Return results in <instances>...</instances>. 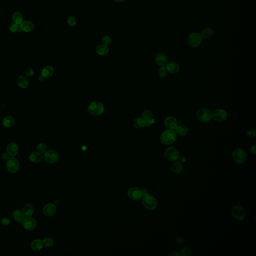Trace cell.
Instances as JSON below:
<instances>
[{"mask_svg":"<svg viewBox=\"0 0 256 256\" xmlns=\"http://www.w3.org/2000/svg\"><path fill=\"white\" fill-rule=\"evenodd\" d=\"M177 134L174 130H168L164 131L160 136V140L165 145H171L176 141Z\"/></svg>","mask_w":256,"mask_h":256,"instance_id":"cell-1","label":"cell"},{"mask_svg":"<svg viewBox=\"0 0 256 256\" xmlns=\"http://www.w3.org/2000/svg\"><path fill=\"white\" fill-rule=\"evenodd\" d=\"M142 202L146 209L153 210L155 209L157 206V200L150 194H143L142 196Z\"/></svg>","mask_w":256,"mask_h":256,"instance_id":"cell-2","label":"cell"},{"mask_svg":"<svg viewBox=\"0 0 256 256\" xmlns=\"http://www.w3.org/2000/svg\"><path fill=\"white\" fill-rule=\"evenodd\" d=\"M88 110L89 112L92 115L99 116L104 112V107L100 102H93L89 105Z\"/></svg>","mask_w":256,"mask_h":256,"instance_id":"cell-3","label":"cell"},{"mask_svg":"<svg viewBox=\"0 0 256 256\" xmlns=\"http://www.w3.org/2000/svg\"><path fill=\"white\" fill-rule=\"evenodd\" d=\"M197 117L201 122L208 123L212 119V113L208 109H200L197 112Z\"/></svg>","mask_w":256,"mask_h":256,"instance_id":"cell-4","label":"cell"},{"mask_svg":"<svg viewBox=\"0 0 256 256\" xmlns=\"http://www.w3.org/2000/svg\"><path fill=\"white\" fill-rule=\"evenodd\" d=\"M232 158L234 161L236 163L239 164L244 163L247 159L246 153L244 150L238 148L234 151L232 154Z\"/></svg>","mask_w":256,"mask_h":256,"instance_id":"cell-5","label":"cell"},{"mask_svg":"<svg viewBox=\"0 0 256 256\" xmlns=\"http://www.w3.org/2000/svg\"><path fill=\"white\" fill-rule=\"evenodd\" d=\"M202 41V37L201 34L198 33H193L189 35L188 42L189 45L193 48L198 47L200 46Z\"/></svg>","mask_w":256,"mask_h":256,"instance_id":"cell-6","label":"cell"},{"mask_svg":"<svg viewBox=\"0 0 256 256\" xmlns=\"http://www.w3.org/2000/svg\"><path fill=\"white\" fill-rule=\"evenodd\" d=\"M165 156L170 161L174 162L178 160L180 157V153L176 148L169 147L165 151Z\"/></svg>","mask_w":256,"mask_h":256,"instance_id":"cell-7","label":"cell"},{"mask_svg":"<svg viewBox=\"0 0 256 256\" xmlns=\"http://www.w3.org/2000/svg\"><path fill=\"white\" fill-rule=\"evenodd\" d=\"M227 117V112L222 109H217L212 113V119L217 122H224Z\"/></svg>","mask_w":256,"mask_h":256,"instance_id":"cell-8","label":"cell"},{"mask_svg":"<svg viewBox=\"0 0 256 256\" xmlns=\"http://www.w3.org/2000/svg\"><path fill=\"white\" fill-rule=\"evenodd\" d=\"M44 158L46 162L49 164L55 163L58 161L59 155L58 152L53 150H50L44 153Z\"/></svg>","mask_w":256,"mask_h":256,"instance_id":"cell-9","label":"cell"},{"mask_svg":"<svg viewBox=\"0 0 256 256\" xmlns=\"http://www.w3.org/2000/svg\"><path fill=\"white\" fill-rule=\"evenodd\" d=\"M7 168L11 173L14 174L17 173L19 168V163L17 159L11 157L7 161Z\"/></svg>","mask_w":256,"mask_h":256,"instance_id":"cell-10","label":"cell"},{"mask_svg":"<svg viewBox=\"0 0 256 256\" xmlns=\"http://www.w3.org/2000/svg\"><path fill=\"white\" fill-rule=\"evenodd\" d=\"M232 215L238 221H242L245 217L246 213L245 209L240 206H235L232 210Z\"/></svg>","mask_w":256,"mask_h":256,"instance_id":"cell-11","label":"cell"},{"mask_svg":"<svg viewBox=\"0 0 256 256\" xmlns=\"http://www.w3.org/2000/svg\"><path fill=\"white\" fill-rule=\"evenodd\" d=\"M128 195L132 200L138 201L142 198L143 195V192L138 188H131L128 192Z\"/></svg>","mask_w":256,"mask_h":256,"instance_id":"cell-12","label":"cell"},{"mask_svg":"<svg viewBox=\"0 0 256 256\" xmlns=\"http://www.w3.org/2000/svg\"><path fill=\"white\" fill-rule=\"evenodd\" d=\"M23 227L28 231L33 230L37 226V222L36 220L31 217H27L23 221Z\"/></svg>","mask_w":256,"mask_h":256,"instance_id":"cell-13","label":"cell"},{"mask_svg":"<svg viewBox=\"0 0 256 256\" xmlns=\"http://www.w3.org/2000/svg\"><path fill=\"white\" fill-rule=\"evenodd\" d=\"M164 124L166 127L168 129L174 130L178 126V121L174 117L170 116L166 118Z\"/></svg>","mask_w":256,"mask_h":256,"instance_id":"cell-14","label":"cell"},{"mask_svg":"<svg viewBox=\"0 0 256 256\" xmlns=\"http://www.w3.org/2000/svg\"><path fill=\"white\" fill-rule=\"evenodd\" d=\"M155 61L160 66H165L168 63V59L166 55L163 53H159L156 55Z\"/></svg>","mask_w":256,"mask_h":256,"instance_id":"cell-15","label":"cell"},{"mask_svg":"<svg viewBox=\"0 0 256 256\" xmlns=\"http://www.w3.org/2000/svg\"><path fill=\"white\" fill-rule=\"evenodd\" d=\"M57 209L55 205L52 203L46 204L43 208V213L47 217H52L55 215Z\"/></svg>","mask_w":256,"mask_h":256,"instance_id":"cell-16","label":"cell"},{"mask_svg":"<svg viewBox=\"0 0 256 256\" xmlns=\"http://www.w3.org/2000/svg\"><path fill=\"white\" fill-rule=\"evenodd\" d=\"M7 152L10 156L14 157L18 153L19 147L18 145L15 143L9 144L7 147Z\"/></svg>","mask_w":256,"mask_h":256,"instance_id":"cell-17","label":"cell"},{"mask_svg":"<svg viewBox=\"0 0 256 256\" xmlns=\"http://www.w3.org/2000/svg\"><path fill=\"white\" fill-rule=\"evenodd\" d=\"M166 68L168 72L173 74L178 73L180 70L179 65L175 62H170L167 63Z\"/></svg>","mask_w":256,"mask_h":256,"instance_id":"cell-18","label":"cell"},{"mask_svg":"<svg viewBox=\"0 0 256 256\" xmlns=\"http://www.w3.org/2000/svg\"><path fill=\"white\" fill-rule=\"evenodd\" d=\"M20 30L25 32L32 31L34 29V26L32 22L29 21H23L20 25Z\"/></svg>","mask_w":256,"mask_h":256,"instance_id":"cell-19","label":"cell"},{"mask_svg":"<svg viewBox=\"0 0 256 256\" xmlns=\"http://www.w3.org/2000/svg\"><path fill=\"white\" fill-rule=\"evenodd\" d=\"M54 73V69L52 66H47L45 67L41 72V75L45 78H49L52 77Z\"/></svg>","mask_w":256,"mask_h":256,"instance_id":"cell-20","label":"cell"},{"mask_svg":"<svg viewBox=\"0 0 256 256\" xmlns=\"http://www.w3.org/2000/svg\"><path fill=\"white\" fill-rule=\"evenodd\" d=\"M29 159L31 162L37 163L40 162L42 160L43 156L38 152H34L30 154Z\"/></svg>","mask_w":256,"mask_h":256,"instance_id":"cell-21","label":"cell"},{"mask_svg":"<svg viewBox=\"0 0 256 256\" xmlns=\"http://www.w3.org/2000/svg\"><path fill=\"white\" fill-rule=\"evenodd\" d=\"M175 130L176 133L177 135H178L179 136H181V137L186 136L189 132V130L187 127L184 125H180L179 126H177Z\"/></svg>","mask_w":256,"mask_h":256,"instance_id":"cell-22","label":"cell"},{"mask_svg":"<svg viewBox=\"0 0 256 256\" xmlns=\"http://www.w3.org/2000/svg\"><path fill=\"white\" fill-rule=\"evenodd\" d=\"M34 208L32 205L26 204L23 207V212L24 216L26 217H31L34 213Z\"/></svg>","mask_w":256,"mask_h":256,"instance_id":"cell-23","label":"cell"},{"mask_svg":"<svg viewBox=\"0 0 256 256\" xmlns=\"http://www.w3.org/2000/svg\"><path fill=\"white\" fill-rule=\"evenodd\" d=\"M18 85L22 89L26 88L29 84V80L28 79L27 77L23 75L19 77L18 79Z\"/></svg>","mask_w":256,"mask_h":256,"instance_id":"cell-24","label":"cell"},{"mask_svg":"<svg viewBox=\"0 0 256 256\" xmlns=\"http://www.w3.org/2000/svg\"><path fill=\"white\" fill-rule=\"evenodd\" d=\"M108 47L104 45H100L96 48V52L100 56H105L109 53Z\"/></svg>","mask_w":256,"mask_h":256,"instance_id":"cell-25","label":"cell"},{"mask_svg":"<svg viewBox=\"0 0 256 256\" xmlns=\"http://www.w3.org/2000/svg\"><path fill=\"white\" fill-rule=\"evenodd\" d=\"M12 216L14 219L18 222H23V220L24 219V214L21 211L18 210L14 211L13 212Z\"/></svg>","mask_w":256,"mask_h":256,"instance_id":"cell-26","label":"cell"},{"mask_svg":"<svg viewBox=\"0 0 256 256\" xmlns=\"http://www.w3.org/2000/svg\"><path fill=\"white\" fill-rule=\"evenodd\" d=\"M214 34V31L210 28H206L202 31L201 35L203 38L208 39L213 36Z\"/></svg>","mask_w":256,"mask_h":256,"instance_id":"cell-27","label":"cell"},{"mask_svg":"<svg viewBox=\"0 0 256 256\" xmlns=\"http://www.w3.org/2000/svg\"><path fill=\"white\" fill-rule=\"evenodd\" d=\"M43 247V242L40 239L35 240L31 244V248L36 251H39L41 250Z\"/></svg>","mask_w":256,"mask_h":256,"instance_id":"cell-28","label":"cell"},{"mask_svg":"<svg viewBox=\"0 0 256 256\" xmlns=\"http://www.w3.org/2000/svg\"><path fill=\"white\" fill-rule=\"evenodd\" d=\"M14 123L15 120L12 116H7L3 120V125L6 128H10L14 125Z\"/></svg>","mask_w":256,"mask_h":256,"instance_id":"cell-29","label":"cell"},{"mask_svg":"<svg viewBox=\"0 0 256 256\" xmlns=\"http://www.w3.org/2000/svg\"><path fill=\"white\" fill-rule=\"evenodd\" d=\"M12 19L14 23L20 25L23 21V15L19 12H15L13 15Z\"/></svg>","mask_w":256,"mask_h":256,"instance_id":"cell-30","label":"cell"},{"mask_svg":"<svg viewBox=\"0 0 256 256\" xmlns=\"http://www.w3.org/2000/svg\"><path fill=\"white\" fill-rule=\"evenodd\" d=\"M183 170V166L179 162H176L173 164L172 170L175 174H179Z\"/></svg>","mask_w":256,"mask_h":256,"instance_id":"cell-31","label":"cell"},{"mask_svg":"<svg viewBox=\"0 0 256 256\" xmlns=\"http://www.w3.org/2000/svg\"><path fill=\"white\" fill-rule=\"evenodd\" d=\"M133 125L135 128L137 129H141L145 127V121L144 120L143 118H136L134 121Z\"/></svg>","mask_w":256,"mask_h":256,"instance_id":"cell-32","label":"cell"},{"mask_svg":"<svg viewBox=\"0 0 256 256\" xmlns=\"http://www.w3.org/2000/svg\"><path fill=\"white\" fill-rule=\"evenodd\" d=\"M168 70L167 69L166 67L165 66H161L159 69L158 75L160 78H165L168 75Z\"/></svg>","mask_w":256,"mask_h":256,"instance_id":"cell-33","label":"cell"},{"mask_svg":"<svg viewBox=\"0 0 256 256\" xmlns=\"http://www.w3.org/2000/svg\"><path fill=\"white\" fill-rule=\"evenodd\" d=\"M152 118L153 113L150 110H145V111H144L143 113L142 114V118L145 121L151 119Z\"/></svg>","mask_w":256,"mask_h":256,"instance_id":"cell-34","label":"cell"},{"mask_svg":"<svg viewBox=\"0 0 256 256\" xmlns=\"http://www.w3.org/2000/svg\"><path fill=\"white\" fill-rule=\"evenodd\" d=\"M42 242H43V245H44L48 248L52 247L54 244L53 240L50 238H45Z\"/></svg>","mask_w":256,"mask_h":256,"instance_id":"cell-35","label":"cell"},{"mask_svg":"<svg viewBox=\"0 0 256 256\" xmlns=\"http://www.w3.org/2000/svg\"><path fill=\"white\" fill-rule=\"evenodd\" d=\"M37 149L38 152L40 153L41 154H43L46 152L47 150V146L45 144L40 143L37 145Z\"/></svg>","mask_w":256,"mask_h":256,"instance_id":"cell-36","label":"cell"},{"mask_svg":"<svg viewBox=\"0 0 256 256\" xmlns=\"http://www.w3.org/2000/svg\"><path fill=\"white\" fill-rule=\"evenodd\" d=\"M10 30L13 33H15L20 30V25L13 23L10 26Z\"/></svg>","mask_w":256,"mask_h":256,"instance_id":"cell-37","label":"cell"},{"mask_svg":"<svg viewBox=\"0 0 256 256\" xmlns=\"http://www.w3.org/2000/svg\"><path fill=\"white\" fill-rule=\"evenodd\" d=\"M181 252V255L183 256H191V253H192L191 249L189 248L188 247H185V248L182 249Z\"/></svg>","mask_w":256,"mask_h":256,"instance_id":"cell-38","label":"cell"},{"mask_svg":"<svg viewBox=\"0 0 256 256\" xmlns=\"http://www.w3.org/2000/svg\"><path fill=\"white\" fill-rule=\"evenodd\" d=\"M102 42L103 44L104 45L109 46L111 44V38L109 36H105L102 39Z\"/></svg>","mask_w":256,"mask_h":256,"instance_id":"cell-39","label":"cell"},{"mask_svg":"<svg viewBox=\"0 0 256 256\" xmlns=\"http://www.w3.org/2000/svg\"><path fill=\"white\" fill-rule=\"evenodd\" d=\"M67 22L69 26H71V27H74L76 25V19L75 17H73V16H69L68 18Z\"/></svg>","mask_w":256,"mask_h":256,"instance_id":"cell-40","label":"cell"},{"mask_svg":"<svg viewBox=\"0 0 256 256\" xmlns=\"http://www.w3.org/2000/svg\"><path fill=\"white\" fill-rule=\"evenodd\" d=\"M256 131L255 130H252L250 131H247L246 132V135L247 137L250 138L254 137L255 136H256Z\"/></svg>","mask_w":256,"mask_h":256,"instance_id":"cell-41","label":"cell"},{"mask_svg":"<svg viewBox=\"0 0 256 256\" xmlns=\"http://www.w3.org/2000/svg\"><path fill=\"white\" fill-rule=\"evenodd\" d=\"M1 223H2L3 225H4V226H8V225H9L10 224V220L8 218L4 217V218L2 219L1 221Z\"/></svg>","mask_w":256,"mask_h":256,"instance_id":"cell-42","label":"cell"},{"mask_svg":"<svg viewBox=\"0 0 256 256\" xmlns=\"http://www.w3.org/2000/svg\"><path fill=\"white\" fill-rule=\"evenodd\" d=\"M145 126L147 127H150L151 126V125H153V124H154L155 123V119H153L152 118H151V119H149V120H148L146 121H145Z\"/></svg>","mask_w":256,"mask_h":256,"instance_id":"cell-43","label":"cell"},{"mask_svg":"<svg viewBox=\"0 0 256 256\" xmlns=\"http://www.w3.org/2000/svg\"><path fill=\"white\" fill-rule=\"evenodd\" d=\"M26 76L28 77H31L34 74V71L32 69H28L25 72Z\"/></svg>","mask_w":256,"mask_h":256,"instance_id":"cell-44","label":"cell"},{"mask_svg":"<svg viewBox=\"0 0 256 256\" xmlns=\"http://www.w3.org/2000/svg\"><path fill=\"white\" fill-rule=\"evenodd\" d=\"M9 155L7 153H4L2 155V158L4 160L7 161L9 159Z\"/></svg>","mask_w":256,"mask_h":256,"instance_id":"cell-45","label":"cell"},{"mask_svg":"<svg viewBox=\"0 0 256 256\" xmlns=\"http://www.w3.org/2000/svg\"><path fill=\"white\" fill-rule=\"evenodd\" d=\"M250 151H251L252 154L254 155H256V144H254L253 146H252L251 148V150Z\"/></svg>","mask_w":256,"mask_h":256,"instance_id":"cell-46","label":"cell"},{"mask_svg":"<svg viewBox=\"0 0 256 256\" xmlns=\"http://www.w3.org/2000/svg\"><path fill=\"white\" fill-rule=\"evenodd\" d=\"M168 256H181V254H180V253H179L178 252H171L169 254H168Z\"/></svg>","mask_w":256,"mask_h":256,"instance_id":"cell-47","label":"cell"},{"mask_svg":"<svg viewBox=\"0 0 256 256\" xmlns=\"http://www.w3.org/2000/svg\"><path fill=\"white\" fill-rule=\"evenodd\" d=\"M179 159L180 160V162H182V163H184V162H186V158L184 156H181V157L180 156Z\"/></svg>","mask_w":256,"mask_h":256,"instance_id":"cell-48","label":"cell"},{"mask_svg":"<svg viewBox=\"0 0 256 256\" xmlns=\"http://www.w3.org/2000/svg\"><path fill=\"white\" fill-rule=\"evenodd\" d=\"M45 79V78L44 77H43L42 75L39 76L38 78L39 81H43Z\"/></svg>","mask_w":256,"mask_h":256,"instance_id":"cell-49","label":"cell"},{"mask_svg":"<svg viewBox=\"0 0 256 256\" xmlns=\"http://www.w3.org/2000/svg\"><path fill=\"white\" fill-rule=\"evenodd\" d=\"M116 2H118V3H121V2H123L124 0H115Z\"/></svg>","mask_w":256,"mask_h":256,"instance_id":"cell-50","label":"cell"}]
</instances>
